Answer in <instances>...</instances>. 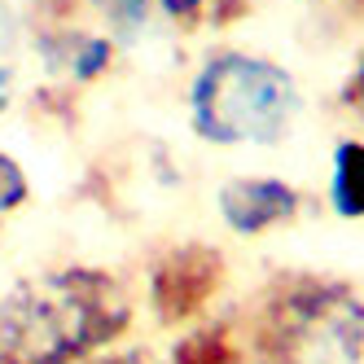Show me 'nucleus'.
I'll return each mask as SVG.
<instances>
[{
  "mask_svg": "<svg viewBox=\"0 0 364 364\" xmlns=\"http://www.w3.org/2000/svg\"><path fill=\"white\" fill-rule=\"evenodd\" d=\"M299 75L255 48H211L185 88L189 132L215 149H272L303 119Z\"/></svg>",
  "mask_w": 364,
  "mask_h": 364,
  "instance_id": "7ed1b4c3",
  "label": "nucleus"
},
{
  "mask_svg": "<svg viewBox=\"0 0 364 364\" xmlns=\"http://www.w3.org/2000/svg\"><path fill=\"white\" fill-rule=\"evenodd\" d=\"M149 355H141V351H106V355H97V360H88V364H145Z\"/></svg>",
  "mask_w": 364,
  "mask_h": 364,
  "instance_id": "ddd939ff",
  "label": "nucleus"
},
{
  "mask_svg": "<svg viewBox=\"0 0 364 364\" xmlns=\"http://www.w3.org/2000/svg\"><path fill=\"white\" fill-rule=\"evenodd\" d=\"M338 101H343V110H351L355 119H364V53L355 58V66H351V75H347L343 92H338Z\"/></svg>",
  "mask_w": 364,
  "mask_h": 364,
  "instance_id": "9d476101",
  "label": "nucleus"
},
{
  "mask_svg": "<svg viewBox=\"0 0 364 364\" xmlns=\"http://www.w3.org/2000/svg\"><path fill=\"white\" fill-rule=\"evenodd\" d=\"M232 329L246 364H364V290L329 272H277Z\"/></svg>",
  "mask_w": 364,
  "mask_h": 364,
  "instance_id": "f03ea898",
  "label": "nucleus"
},
{
  "mask_svg": "<svg viewBox=\"0 0 364 364\" xmlns=\"http://www.w3.org/2000/svg\"><path fill=\"white\" fill-rule=\"evenodd\" d=\"M303 189L285 176L268 171H246V176H228L215 189V215L232 237H268L277 228H290L303 215Z\"/></svg>",
  "mask_w": 364,
  "mask_h": 364,
  "instance_id": "39448f33",
  "label": "nucleus"
},
{
  "mask_svg": "<svg viewBox=\"0 0 364 364\" xmlns=\"http://www.w3.org/2000/svg\"><path fill=\"white\" fill-rule=\"evenodd\" d=\"M48 66L53 75H62L66 84H97L106 80L110 66H114V36H101V31H62L48 44Z\"/></svg>",
  "mask_w": 364,
  "mask_h": 364,
  "instance_id": "423d86ee",
  "label": "nucleus"
},
{
  "mask_svg": "<svg viewBox=\"0 0 364 364\" xmlns=\"http://www.w3.org/2000/svg\"><path fill=\"white\" fill-rule=\"evenodd\" d=\"M136 321L132 290L101 264H53L0 294V364H88Z\"/></svg>",
  "mask_w": 364,
  "mask_h": 364,
  "instance_id": "f257e3e1",
  "label": "nucleus"
},
{
  "mask_svg": "<svg viewBox=\"0 0 364 364\" xmlns=\"http://www.w3.org/2000/svg\"><path fill=\"white\" fill-rule=\"evenodd\" d=\"M84 5H88L97 18H106V27H110L114 36H136L145 22H149L154 0H84Z\"/></svg>",
  "mask_w": 364,
  "mask_h": 364,
  "instance_id": "1a4fd4ad",
  "label": "nucleus"
},
{
  "mask_svg": "<svg viewBox=\"0 0 364 364\" xmlns=\"http://www.w3.org/2000/svg\"><path fill=\"white\" fill-rule=\"evenodd\" d=\"M31 202V176L9 149H0V228Z\"/></svg>",
  "mask_w": 364,
  "mask_h": 364,
  "instance_id": "6e6552de",
  "label": "nucleus"
},
{
  "mask_svg": "<svg viewBox=\"0 0 364 364\" xmlns=\"http://www.w3.org/2000/svg\"><path fill=\"white\" fill-rule=\"evenodd\" d=\"M14 92H18V70L0 62V114H9V106H14Z\"/></svg>",
  "mask_w": 364,
  "mask_h": 364,
  "instance_id": "f8f14e48",
  "label": "nucleus"
},
{
  "mask_svg": "<svg viewBox=\"0 0 364 364\" xmlns=\"http://www.w3.org/2000/svg\"><path fill=\"white\" fill-rule=\"evenodd\" d=\"M228 281V264L215 246L206 242H176L149 264L145 277V299L159 325L189 329L202 325L206 307H211Z\"/></svg>",
  "mask_w": 364,
  "mask_h": 364,
  "instance_id": "20e7f679",
  "label": "nucleus"
},
{
  "mask_svg": "<svg viewBox=\"0 0 364 364\" xmlns=\"http://www.w3.org/2000/svg\"><path fill=\"white\" fill-rule=\"evenodd\" d=\"M325 198L338 220H364V141L360 136H343L329 149Z\"/></svg>",
  "mask_w": 364,
  "mask_h": 364,
  "instance_id": "0eeeda50",
  "label": "nucleus"
},
{
  "mask_svg": "<svg viewBox=\"0 0 364 364\" xmlns=\"http://www.w3.org/2000/svg\"><path fill=\"white\" fill-rule=\"evenodd\" d=\"M159 5H163L171 18H180V22H193V18H202V14H211V0H159Z\"/></svg>",
  "mask_w": 364,
  "mask_h": 364,
  "instance_id": "9b49d317",
  "label": "nucleus"
}]
</instances>
